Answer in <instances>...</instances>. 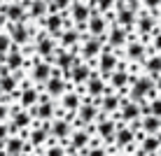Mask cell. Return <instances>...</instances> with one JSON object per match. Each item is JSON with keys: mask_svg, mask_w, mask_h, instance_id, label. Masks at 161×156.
I'll return each mask as SVG.
<instances>
[{"mask_svg": "<svg viewBox=\"0 0 161 156\" xmlns=\"http://www.w3.org/2000/svg\"><path fill=\"white\" fill-rule=\"evenodd\" d=\"M3 30H7L9 33V37H12V42L14 44H19V47H24V44H28L33 40V35L37 33L35 26H28V24H5L3 26Z\"/></svg>", "mask_w": 161, "mask_h": 156, "instance_id": "cell-1", "label": "cell"}, {"mask_svg": "<svg viewBox=\"0 0 161 156\" xmlns=\"http://www.w3.org/2000/svg\"><path fill=\"white\" fill-rule=\"evenodd\" d=\"M117 65H119V56L114 54V49L110 47V44H103L101 54L96 56V68H98V72H101V77L108 79V75L117 68Z\"/></svg>", "mask_w": 161, "mask_h": 156, "instance_id": "cell-2", "label": "cell"}, {"mask_svg": "<svg viewBox=\"0 0 161 156\" xmlns=\"http://www.w3.org/2000/svg\"><path fill=\"white\" fill-rule=\"evenodd\" d=\"M126 58L133 63H142L147 58V44L140 40L138 35L129 33V42H126Z\"/></svg>", "mask_w": 161, "mask_h": 156, "instance_id": "cell-3", "label": "cell"}, {"mask_svg": "<svg viewBox=\"0 0 161 156\" xmlns=\"http://www.w3.org/2000/svg\"><path fill=\"white\" fill-rule=\"evenodd\" d=\"M49 75H52V63L42 61V58L35 54V56H33V70H31L33 82H37V84H44V82L49 79Z\"/></svg>", "mask_w": 161, "mask_h": 156, "instance_id": "cell-4", "label": "cell"}, {"mask_svg": "<svg viewBox=\"0 0 161 156\" xmlns=\"http://www.w3.org/2000/svg\"><path fill=\"white\" fill-rule=\"evenodd\" d=\"M129 77H131V75L126 72V65L119 63L117 68H114V70L108 75V79H110V86H112L114 91H121V93H124L126 86H129Z\"/></svg>", "mask_w": 161, "mask_h": 156, "instance_id": "cell-5", "label": "cell"}, {"mask_svg": "<svg viewBox=\"0 0 161 156\" xmlns=\"http://www.w3.org/2000/svg\"><path fill=\"white\" fill-rule=\"evenodd\" d=\"M136 16L138 12L136 9H131L129 5H126L124 9H114V24L121 26L126 33H133V26H136Z\"/></svg>", "mask_w": 161, "mask_h": 156, "instance_id": "cell-6", "label": "cell"}, {"mask_svg": "<svg viewBox=\"0 0 161 156\" xmlns=\"http://www.w3.org/2000/svg\"><path fill=\"white\" fill-rule=\"evenodd\" d=\"M31 116L35 121H52L56 119V107H54V103H37L33 105V107H28Z\"/></svg>", "mask_w": 161, "mask_h": 156, "instance_id": "cell-7", "label": "cell"}, {"mask_svg": "<svg viewBox=\"0 0 161 156\" xmlns=\"http://www.w3.org/2000/svg\"><path fill=\"white\" fill-rule=\"evenodd\" d=\"M126 42H129V33L121 28V26L112 24V26L108 28V44H110L112 49H124Z\"/></svg>", "mask_w": 161, "mask_h": 156, "instance_id": "cell-8", "label": "cell"}, {"mask_svg": "<svg viewBox=\"0 0 161 156\" xmlns=\"http://www.w3.org/2000/svg\"><path fill=\"white\" fill-rule=\"evenodd\" d=\"M21 5L26 7L28 19H33V21H37V19H42L44 14H49L47 0H21Z\"/></svg>", "mask_w": 161, "mask_h": 156, "instance_id": "cell-9", "label": "cell"}, {"mask_svg": "<svg viewBox=\"0 0 161 156\" xmlns=\"http://www.w3.org/2000/svg\"><path fill=\"white\" fill-rule=\"evenodd\" d=\"M86 28H89V35L98 37V35H105V33H108L110 24L103 19V14H101V12H93V14L86 19Z\"/></svg>", "mask_w": 161, "mask_h": 156, "instance_id": "cell-10", "label": "cell"}, {"mask_svg": "<svg viewBox=\"0 0 161 156\" xmlns=\"http://www.w3.org/2000/svg\"><path fill=\"white\" fill-rule=\"evenodd\" d=\"M56 42H58L61 49H75V47H80V33H77L73 26H70V28H63L58 33Z\"/></svg>", "mask_w": 161, "mask_h": 156, "instance_id": "cell-11", "label": "cell"}, {"mask_svg": "<svg viewBox=\"0 0 161 156\" xmlns=\"http://www.w3.org/2000/svg\"><path fill=\"white\" fill-rule=\"evenodd\" d=\"M89 75H91V65L84 63L82 58L70 68V82H73V84H86Z\"/></svg>", "mask_w": 161, "mask_h": 156, "instance_id": "cell-12", "label": "cell"}, {"mask_svg": "<svg viewBox=\"0 0 161 156\" xmlns=\"http://www.w3.org/2000/svg\"><path fill=\"white\" fill-rule=\"evenodd\" d=\"M98 126H96V133L98 137H103L105 142H114V131H117V124L112 119H105V116H98Z\"/></svg>", "mask_w": 161, "mask_h": 156, "instance_id": "cell-13", "label": "cell"}, {"mask_svg": "<svg viewBox=\"0 0 161 156\" xmlns=\"http://www.w3.org/2000/svg\"><path fill=\"white\" fill-rule=\"evenodd\" d=\"M70 131H73V128H70V121L68 119H56L52 124V128H49V133H52L54 137H58L61 140V144H70Z\"/></svg>", "mask_w": 161, "mask_h": 156, "instance_id": "cell-14", "label": "cell"}, {"mask_svg": "<svg viewBox=\"0 0 161 156\" xmlns=\"http://www.w3.org/2000/svg\"><path fill=\"white\" fill-rule=\"evenodd\" d=\"M31 135H28V142L33 147H40V144H49V128H44L40 121H37L35 126H31Z\"/></svg>", "mask_w": 161, "mask_h": 156, "instance_id": "cell-15", "label": "cell"}, {"mask_svg": "<svg viewBox=\"0 0 161 156\" xmlns=\"http://www.w3.org/2000/svg\"><path fill=\"white\" fill-rule=\"evenodd\" d=\"M75 112H77V119H82L84 124H93L98 116V107H93L91 100H84V103H80V107Z\"/></svg>", "mask_w": 161, "mask_h": 156, "instance_id": "cell-16", "label": "cell"}, {"mask_svg": "<svg viewBox=\"0 0 161 156\" xmlns=\"http://www.w3.org/2000/svg\"><path fill=\"white\" fill-rule=\"evenodd\" d=\"M142 68H145V72L152 77V79H157L161 75V56L159 54H149V56L142 61Z\"/></svg>", "mask_w": 161, "mask_h": 156, "instance_id": "cell-17", "label": "cell"}, {"mask_svg": "<svg viewBox=\"0 0 161 156\" xmlns=\"http://www.w3.org/2000/svg\"><path fill=\"white\" fill-rule=\"evenodd\" d=\"M136 137H133V131L129 126L124 124H117V131H114V144H121V147H126V144H131Z\"/></svg>", "mask_w": 161, "mask_h": 156, "instance_id": "cell-18", "label": "cell"}, {"mask_svg": "<svg viewBox=\"0 0 161 156\" xmlns=\"http://www.w3.org/2000/svg\"><path fill=\"white\" fill-rule=\"evenodd\" d=\"M61 103H63V107L68 110V112H75V110L80 107L82 98H80V93H77L75 89H70V91H65L63 96H61Z\"/></svg>", "mask_w": 161, "mask_h": 156, "instance_id": "cell-19", "label": "cell"}, {"mask_svg": "<svg viewBox=\"0 0 161 156\" xmlns=\"http://www.w3.org/2000/svg\"><path fill=\"white\" fill-rule=\"evenodd\" d=\"M70 144H73L75 149H84V147H89V140H91V135L84 131V128H77V131H70Z\"/></svg>", "mask_w": 161, "mask_h": 156, "instance_id": "cell-20", "label": "cell"}, {"mask_svg": "<svg viewBox=\"0 0 161 156\" xmlns=\"http://www.w3.org/2000/svg\"><path fill=\"white\" fill-rule=\"evenodd\" d=\"M19 89V79L9 72V75H0V93H9L14 96V91Z\"/></svg>", "mask_w": 161, "mask_h": 156, "instance_id": "cell-21", "label": "cell"}, {"mask_svg": "<svg viewBox=\"0 0 161 156\" xmlns=\"http://www.w3.org/2000/svg\"><path fill=\"white\" fill-rule=\"evenodd\" d=\"M142 131L147 133V135H157V133L161 131V119L154 114H147L142 116Z\"/></svg>", "mask_w": 161, "mask_h": 156, "instance_id": "cell-22", "label": "cell"}, {"mask_svg": "<svg viewBox=\"0 0 161 156\" xmlns=\"http://www.w3.org/2000/svg\"><path fill=\"white\" fill-rule=\"evenodd\" d=\"M159 147H161V140L157 135H145V137H142V147H140V152H138V156L152 154V152H157Z\"/></svg>", "mask_w": 161, "mask_h": 156, "instance_id": "cell-23", "label": "cell"}, {"mask_svg": "<svg viewBox=\"0 0 161 156\" xmlns=\"http://www.w3.org/2000/svg\"><path fill=\"white\" fill-rule=\"evenodd\" d=\"M121 105V98L117 96V93H105V96L101 98V107L105 110V112H117Z\"/></svg>", "mask_w": 161, "mask_h": 156, "instance_id": "cell-24", "label": "cell"}, {"mask_svg": "<svg viewBox=\"0 0 161 156\" xmlns=\"http://www.w3.org/2000/svg\"><path fill=\"white\" fill-rule=\"evenodd\" d=\"M9 47H12V37H9V33L0 30V63L5 61V54L9 51Z\"/></svg>", "mask_w": 161, "mask_h": 156, "instance_id": "cell-25", "label": "cell"}, {"mask_svg": "<svg viewBox=\"0 0 161 156\" xmlns=\"http://www.w3.org/2000/svg\"><path fill=\"white\" fill-rule=\"evenodd\" d=\"M47 156H65V152H63V144H54V142H49Z\"/></svg>", "mask_w": 161, "mask_h": 156, "instance_id": "cell-26", "label": "cell"}, {"mask_svg": "<svg viewBox=\"0 0 161 156\" xmlns=\"http://www.w3.org/2000/svg\"><path fill=\"white\" fill-rule=\"evenodd\" d=\"M149 114H154V116H161V98H154V100H149Z\"/></svg>", "mask_w": 161, "mask_h": 156, "instance_id": "cell-27", "label": "cell"}, {"mask_svg": "<svg viewBox=\"0 0 161 156\" xmlns=\"http://www.w3.org/2000/svg\"><path fill=\"white\" fill-rule=\"evenodd\" d=\"M86 156H108V154H105V149L101 147V144H98V147H89Z\"/></svg>", "mask_w": 161, "mask_h": 156, "instance_id": "cell-28", "label": "cell"}, {"mask_svg": "<svg viewBox=\"0 0 161 156\" xmlns=\"http://www.w3.org/2000/svg\"><path fill=\"white\" fill-rule=\"evenodd\" d=\"M7 135H9V126L5 124V121H0V142L7 140Z\"/></svg>", "mask_w": 161, "mask_h": 156, "instance_id": "cell-29", "label": "cell"}, {"mask_svg": "<svg viewBox=\"0 0 161 156\" xmlns=\"http://www.w3.org/2000/svg\"><path fill=\"white\" fill-rule=\"evenodd\" d=\"M154 89H157V91H161V75L154 79Z\"/></svg>", "mask_w": 161, "mask_h": 156, "instance_id": "cell-30", "label": "cell"}, {"mask_svg": "<svg viewBox=\"0 0 161 156\" xmlns=\"http://www.w3.org/2000/svg\"><path fill=\"white\" fill-rule=\"evenodd\" d=\"M16 156H28V154H26V152H21V154H16Z\"/></svg>", "mask_w": 161, "mask_h": 156, "instance_id": "cell-31", "label": "cell"}, {"mask_svg": "<svg viewBox=\"0 0 161 156\" xmlns=\"http://www.w3.org/2000/svg\"><path fill=\"white\" fill-rule=\"evenodd\" d=\"M68 156H80V154H77V152H75V154H68Z\"/></svg>", "mask_w": 161, "mask_h": 156, "instance_id": "cell-32", "label": "cell"}, {"mask_svg": "<svg viewBox=\"0 0 161 156\" xmlns=\"http://www.w3.org/2000/svg\"><path fill=\"white\" fill-rule=\"evenodd\" d=\"M0 72H3V63H0Z\"/></svg>", "mask_w": 161, "mask_h": 156, "instance_id": "cell-33", "label": "cell"}, {"mask_svg": "<svg viewBox=\"0 0 161 156\" xmlns=\"http://www.w3.org/2000/svg\"><path fill=\"white\" fill-rule=\"evenodd\" d=\"M82 3H86V0H82Z\"/></svg>", "mask_w": 161, "mask_h": 156, "instance_id": "cell-34", "label": "cell"}, {"mask_svg": "<svg viewBox=\"0 0 161 156\" xmlns=\"http://www.w3.org/2000/svg\"><path fill=\"white\" fill-rule=\"evenodd\" d=\"M0 30H3V26H0Z\"/></svg>", "mask_w": 161, "mask_h": 156, "instance_id": "cell-35", "label": "cell"}, {"mask_svg": "<svg viewBox=\"0 0 161 156\" xmlns=\"http://www.w3.org/2000/svg\"><path fill=\"white\" fill-rule=\"evenodd\" d=\"M0 5H3V0H0Z\"/></svg>", "mask_w": 161, "mask_h": 156, "instance_id": "cell-36", "label": "cell"}, {"mask_svg": "<svg viewBox=\"0 0 161 156\" xmlns=\"http://www.w3.org/2000/svg\"><path fill=\"white\" fill-rule=\"evenodd\" d=\"M47 3H49V0H47Z\"/></svg>", "mask_w": 161, "mask_h": 156, "instance_id": "cell-37", "label": "cell"}]
</instances>
